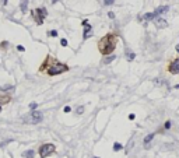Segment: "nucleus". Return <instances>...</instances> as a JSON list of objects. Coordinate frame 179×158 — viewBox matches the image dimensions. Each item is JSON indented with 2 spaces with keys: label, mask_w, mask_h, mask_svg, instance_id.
I'll return each instance as SVG.
<instances>
[{
  "label": "nucleus",
  "mask_w": 179,
  "mask_h": 158,
  "mask_svg": "<svg viewBox=\"0 0 179 158\" xmlns=\"http://www.w3.org/2000/svg\"><path fill=\"white\" fill-rule=\"evenodd\" d=\"M98 48H100L102 55H111L116 48V36L115 35L104 36L102 39L100 41V43H98Z\"/></svg>",
  "instance_id": "obj_1"
},
{
  "label": "nucleus",
  "mask_w": 179,
  "mask_h": 158,
  "mask_svg": "<svg viewBox=\"0 0 179 158\" xmlns=\"http://www.w3.org/2000/svg\"><path fill=\"white\" fill-rule=\"evenodd\" d=\"M69 70V67L66 66V64H63V63H59V62H55L52 63L49 67H48V74L49 76H57V74H62V73L67 72Z\"/></svg>",
  "instance_id": "obj_2"
},
{
  "label": "nucleus",
  "mask_w": 179,
  "mask_h": 158,
  "mask_svg": "<svg viewBox=\"0 0 179 158\" xmlns=\"http://www.w3.org/2000/svg\"><path fill=\"white\" fill-rule=\"evenodd\" d=\"M42 113L39 112V111H35V109H34V111H31L30 113H28V115H25L24 116V122L25 123H39L41 120H42Z\"/></svg>",
  "instance_id": "obj_3"
},
{
  "label": "nucleus",
  "mask_w": 179,
  "mask_h": 158,
  "mask_svg": "<svg viewBox=\"0 0 179 158\" xmlns=\"http://www.w3.org/2000/svg\"><path fill=\"white\" fill-rule=\"evenodd\" d=\"M32 16L35 17L37 24L42 25V24H43V18L48 16V11H46V9H45V7H39V9H37V10L32 11Z\"/></svg>",
  "instance_id": "obj_4"
},
{
  "label": "nucleus",
  "mask_w": 179,
  "mask_h": 158,
  "mask_svg": "<svg viewBox=\"0 0 179 158\" xmlns=\"http://www.w3.org/2000/svg\"><path fill=\"white\" fill-rule=\"evenodd\" d=\"M53 151H55V145L53 144H43V145H41V148H39V155H41V158H46V157H49Z\"/></svg>",
  "instance_id": "obj_5"
},
{
  "label": "nucleus",
  "mask_w": 179,
  "mask_h": 158,
  "mask_svg": "<svg viewBox=\"0 0 179 158\" xmlns=\"http://www.w3.org/2000/svg\"><path fill=\"white\" fill-rule=\"evenodd\" d=\"M168 70L171 74H178L179 73V57H176V59H174L172 62H171Z\"/></svg>",
  "instance_id": "obj_6"
},
{
  "label": "nucleus",
  "mask_w": 179,
  "mask_h": 158,
  "mask_svg": "<svg viewBox=\"0 0 179 158\" xmlns=\"http://www.w3.org/2000/svg\"><path fill=\"white\" fill-rule=\"evenodd\" d=\"M153 21H154V24H155V27H157V28H159V30H161V28H165V27L168 25L166 20H165V18H163L161 16L155 17V18H154Z\"/></svg>",
  "instance_id": "obj_7"
},
{
  "label": "nucleus",
  "mask_w": 179,
  "mask_h": 158,
  "mask_svg": "<svg viewBox=\"0 0 179 158\" xmlns=\"http://www.w3.org/2000/svg\"><path fill=\"white\" fill-rule=\"evenodd\" d=\"M168 10H169V6H159V7H157V9H155V11H154V13H155V16L158 17V16L165 14Z\"/></svg>",
  "instance_id": "obj_8"
},
{
  "label": "nucleus",
  "mask_w": 179,
  "mask_h": 158,
  "mask_svg": "<svg viewBox=\"0 0 179 158\" xmlns=\"http://www.w3.org/2000/svg\"><path fill=\"white\" fill-rule=\"evenodd\" d=\"M28 3H30V0H21L20 2V10L23 14L28 13Z\"/></svg>",
  "instance_id": "obj_9"
},
{
  "label": "nucleus",
  "mask_w": 179,
  "mask_h": 158,
  "mask_svg": "<svg viewBox=\"0 0 179 158\" xmlns=\"http://www.w3.org/2000/svg\"><path fill=\"white\" fill-rule=\"evenodd\" d=\"M125 56H126V59L129 60V62H133L134 57H136V53L133 52V50H130L129 48H126V50H125Z\"/></svg>",
  "instance_id": "obj_10"
},
{
  "label": "nucleus",
  "mask_w": 179,
  "mask_h": 158,
  "mask_svg": "<svg viewBox=\"0 0 179 158\" xmlns=\"http://www.w3.org/2000/svg\"><path fill=\"white\" fill-rule=\"evenodd\" d=\"M115 59H116V55H113V53H111V55H105L102 63L104 64H109V63H112Z\"/></svg>",
  "instance_id": "obj_11"
},
{
  "label": "nucleus",
  "mask_w": 179,
  "mask_h": 158,
  "mask_svg": "<svg viewBox=\"0 0 179 158\" xmlns=\"http://www.w3.org/2000/svg\"><path fill=\"white\" fill-rule=\"evenodd\" d=\"M155 17H157L155 13H154V11H151V13H146V14H144V16L141 17V20H144V21H153Z\"/></svg>",
  "instance_id": "obj_12"
},
{
  "label": "nucleus",
  "mask_w": 179,
  "mask_h": 158,
  "mask_svg": "<svg viewBox=\"0 0 179 158\" xmlns=\"http://www.w3.org/2000/svg\"><path fill=\"white\" fill-rule=\"evenodd\" d=\"M154 138V133H151V134H147L146 137H144V144H146V147H148V143L151 141Z\"/></svg>",
  "instance_id": "obj_13"
},
{
  "label": "nucleus",
  "mask_w": 179,
  "mask_h": 158,
  "mask_svg": "<svg viewBox=\"0 0 179 158\" xmlns=\"http://www.w3.org/2000/svg\"><path fill=\"white\" fill-rule=\"evenodd\" d=\"M23 155H24V158H34L35 157V152H34L32 150H28V151H25Z\"/></svg>",
  "instance_id": "obj_14"
},
{
  "label": "nucleus",
  "mask_w": 179,
  "mask_h": 158,
  "mask_svg": "<svg viewBox=\"0 0 179 158\" xmlns=\"http://www.w3.org/2000/svg\"><path fill=\"white\" fill-rule=\"evenodd\" d=\"M0 90H2V91H13L14 87L13 86H3V87H0Z\"/></svg>",
  "instance_id": "obj_15"
},
{
  "label": "nucleus",
  "mask_w": 179,
  "mask_h": 158,
  "mask_svg": "<svg viewBox=\"0 0 179 158\" xmlns=\"http://www.w3.org/2000/svg\"><path fill=\"white\" fill-rule=\"evenodd\" d=\"M122 148H123V145L119 144V143H115V144H113V151H119Z\"/></svg>",
  "instance_id": "obj_16"
},
{
  "label": "nucleus",
  "mask_w": 179,
  "mask_h": 158,
  "mask_svg": "<svg viewBox=\"0 0 179 158\" xmlns=\"http://www.w3.org/2000/svg\"><path fill=\"white\" fill-rule=\"evenodd\" d=\"M115 2L116 0H104V4H105V6H112Z\"/></svg>",
  "instance_id": "obj_17"
},
{
  "label": "nucleus",
  "mask_w": 179,
  "mask_h": 158,
  "mask_svg": "<svg viewBox=\"0 0 179 158\" xmlns=\"http://www.w3.org/2000/svg\"><path fill=\"white\" fill-rule=\"evenodd\" d=\"M48 35H49V36H53V38H55V36H57V31H56V30H52V31H49V32H48Z\"/></svg>",
  "instance_id": "obj_18"
},
{
  "label": "nucleus",
  "mask_w": 179,
  "mask_h": 158,
  "mask_svg": "<svg viewBox=\"0 0 179 158\" xmlns=\"http://www.w3.org/2000/svg\"><path fill=\"white\" fill-rule=\"evenodd\" d=\"M77 113H79V115H81V113L84 112V106H79V108H77V111H76Z\"/></svg>",
  "instance_id": "obj_19"
},
{
  "label": "nucleus",
  "mask_w": 179,
  "mask_h": 158,
  "mask_svg": "<svg viewBox=\"0 0 179 158\" xmlns=\"http://www.w3.org/2000/svg\"><path fill=\"white\" fill-rule=\"evenodd\" d=\"M30 108L32 109V111H34V109H37L38 108V104H37V102H32V104H30Z\"/></svg>",
  "instance_id": "obj_20"
},
{
  "label": "nucleus",
  "mask_w": 179,
  "mask_h": 158,
  "mask_svg": "<svg viewBox=\"0 0 179 158\" xmlns=\"http://www.w3.org/2000/svg\"><path fill=\"white\" fill-rule=\"evenodd\" d=\"M60 45H62V46H67V39L62 38V39H60Z\"/></svg>",
  "instance_id": "obj_21"
},
{
  "label": "nucleus",
  "mask_w": 179,
  "mask_h": 158,
  "mask_svg": "<svg viewBox=\"0 0 179 158\" xmlns=\"http://www.w3.org/2000/svg\"><path fill=\"white\" fill-rule=\"evenodd\" d=\"M17 50H20V52H24V50H25V48H24V46H21V45H18V46H17Z\"/></svg>",
  "instance_id": "obj_22"
},
{
  "label": "nucleus",
  "mask_w": 179,
  "mask_h": 158,
  "mask_svg": "<svg viewBox=\"0 0 179 158\" xmlns=\"http://www.w3.org/2000/svg\"><path fill=\"white\" fill-rule=\"evenodd\" d=\"M63 111H64L66 113H69L70 111H71V108H70V106H64V108H63Z\"/></svg>",
  "instance_id": "obj_23"
},
{
  "label": "nucleus",
  "mask_w": 179,
  "mask_h": 158,
  "mask_svg": "<svg viewBox=\"0 0 179 158\" xmlns=\"http://www.w3.org/2000/svg\"><path fill=\"white\" fill-rule=\"evenodd\" d=\"M108 17H109V18H112V20H113V18H115V14H113L112 11H109V13H108Z\"/></svg>",
  "instance_id": "obj_24"
},
{
  "label": "nucleus",
  "mask_w": 179,
  "mask_h": 158,
  "mask_svg": "<svg viewBox=\"0 0 179 158\" xmlns=\"http://www.w3.org/2000/svg\"><path fill=\"white\" fill-rule=\"evenodd\" d=\"M7 46H9V42H7V41L2 42V48H7Z\"/></svg>",
  "instance_id": "obj_25"
},
{
  "label": "nucleus",
  "mask_w": 179,
  "mask_h": 158,
  "mask_svg": "<svg viewBox=\"0 0 179 158\" xmlns=\"http://www.w3.org/2000/svg\"><path fill=\"white\" fill-rule=\"evenodd\" d=\"M7 3H9V0H2V6H7Z\"/></svg>",
  "instance_id": "obj_26"
},
{
  "label": "nucleus",
  "mask_w": 179,
  "mask_h": 158,
  "mask_svg": "<svg viewBox=\"0 0 179 158\" xmlns=\"http://www.w3.org/2000/svg\"><path fill=\"white\" fill-rule=\"evenodd\" d=\"M165 129H171V122H166L165 123Z\"/></svg>",
  "instance_id": "obj_27"
},
{
  "label": "nucleus",
  "mask_w": 179,
  "mask_h": 158,
  "mask_svg": "<svg viewBox=\"0 0 179 158\" xmlns=\"http://www.w3.org/2000/svg\"><path fill=\"white\" fill-rule=\"evenodd\" d=\"M134 118H136V116H134V113H130V115H129V119H130V120H133Z\"/></svg>",
  "instance_id": "obj_28"
},
{
  "label": "nucleus",
  "mask_w": 179,
  "mask_h": 158,
  "mask_svg": "<svg viewBox=\"0 0 179 158\" xmlns=\"http://www.w3.org/2000/svg\"><path fill=\"white\" fill-rule=\"evenodd\" d=\"M50 2H52V4H55V3H57L59 0H50Z\"/></svg>",
  "instance_id": "obj_29"
},
{
  "label": "nucleus",
  "mask_w": 179,
  "mask_h": 158,
  "mask_svg": "<svg viewBox=\"0 0 179 158\" xmlns=\"http://www.w3.org/2000/svg\"><path fill=\"white\" fill-rule=\"evenodd\" d=\"M175 49H176V52L179 53V45H176V46H175Z\"/></svg>",
  "instance_id": "obj_30"
},
{
  "label": "nucleus",
  "mask_w": 179,
  "mask_h": 158,
  "mask_svg": "<svg viewBox=\"0 0 179 158\" xmlns=\"http://www.w3.org/2000/svg\"><path fill=\"white\" fill-rule=\"evenodd\" d=\"M174 88H176V90H179V84H176L175 87H174Z\"/></svg>",
  "instance_id": "obj_31"
},
{
  "label": "nucleus",
  "mask_w": 179,
  "mask_h": 158,
  "mask_svg": "<svg viewBox=\"0 0 179 158\" xmlns=\"http://www.w3.org/2000/svg\"><path fill=\"white\" fill-rule=\"evenodd\" d=\"M93 158H100V157H93Z\"/></svg>",
  "instance_id": "obj_32"
}]
</instances>
